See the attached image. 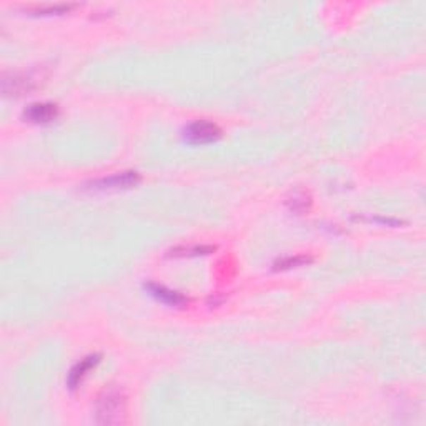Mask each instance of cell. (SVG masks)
Here are the masks:
<instances>
[{
    "mask_svg": "<svg viewBox=\"0 0 426 426\" xmlns=\"http://www.w3.org/2000/svg\"><path fill=\"white\" fill-rule=\"evenodd\" d=\"M95 418L99 425H122L127 418V395L122 388L108 387L95 401Z\"/></svg>",
    "mask_w": 426,
    "mask_h": 426,
    "instance_id": "6da1fadb",
    "label": "cell"
},
{
    "mask_svg": "<svg viewBox=\"0 0 426 426\" xmlns=\"http://www.w3.org/2000/svg\"><path fill=\"white\" fill-rule=\"evenodd\" d=\"M140 180H142V177H140L139 172L128 170V172L113 173V175L97 178V180H92L89 183H85L84 189L85 190H94V192L127 190V189H132V187L139 185Z\"/></svg>",
    "mask_w": 426,
    "mask_h": 426,
    "instance_id": "7a4b0ae2",
    "label": "cell"
},
{
    "mask_svg": "<svg viewBox=\"0 0 426 426\" xmlns=\"http://www.w3.org/2000/svg\"><path fill=\"white\" fill-rule=\"evenodd\" d=\"M222 137V128L208 120H196L183 130V140L190 145H207Z\"/></svg>",
    "mask_w": 426,
    "mask_h": 426,
    "instance_id": "3957f363",
    "label": "cell"
},
{
    "mask_svg": "<svg viewBox=\"0 0 426 426\" xmlns=\"http://www.w3.org/2000/svg\"><path fill=\"white\" fill-rule=\"evenodd\" d=\"M39 87V80L34 73L15 72L4 75L2 79V92L6 97H20V95L29 94Z\"/></svg>",
    "mask_w": 426,
    "mask_h": 426,
    "instance_id": "277c9868",
    "label": "cell"
},
{
    "mask_svg": "<svg viewBox=\"0 0 426 426\" xmlns=\"http://www.w3.org/2000/svg\"><path fill=\"white\" fill-rule=\"evenodd\" d=\"M145 290L149 292V295H152L155 300H158L160 303H165L168 306H175V308H182L189 303V299L185 295H182L180 292L170 290V288L158 285V283H145Z\"/></svg>",
    "mask_w": 426,
    "mask_h": 426,
    "instance_id": "5b68a950",
    "label": "cell"
},
{
    "mask_svg": "<svg viewBox=\"0 0 426 426\" xmlns=\"http://www.w3.org/2000/svg\"><path fill=\"white\" fill-rule=\"evenodd\" d=\"M58 117L57 104L37 102L24 110V118L30 123H50Z\"/></svg>",
    "mask_w": 426,
    "mask_h": 426,
    "instance_id": "8992f818",
    "label": "cell"
},
{
    "mask_svg": "<svg viewBox=\"0 0 426 426\" xmlns=\"http://www.w3.org/2000/svg\"><path fill=\"white\" fill-rule=\"evenodd\" d=\"M99 361H100V355H89V356H85L84 360H80L79 363H77L70 370V373H68L67 387L70 388V390L79 388L82 380L87 377V373H89L92 368H95V366L99 365Z\"/></svg>",
    "mask_w": 426,
    "mask_h": 426,
    "instance_id": "52a82bcc",
    "label": "cell"
},
{
    "mask_svg": "<svg viewBox=\"0 0 426 426\" xmlns=\"http://www.w3.org/2000/svg\"><path fill=\"white\" fill-rule=\"evenodd\" d=\"M217 250L213 245H189V246H175L168 251V256L173 258H185V256H200V255H210Z\"/></svg>",
    "mask_w": 426,
    "mask_h": 426,
    "instance_id": "ba28073f",
    "label": "cell"
},
{
    "mask_svg": "<svg viewBox=\"0 0 426 426\" xmlns=\"http://www.w3.org/2000/svg\"><path fill=\"white\" fill-rule=\"evenodd\" d=\"M287 205H288V208L292 210V212L301 215V213L308 212V210H310L311 196H310L308 192H305V190L293 192L290 199L287 200Z\"/></svg>",
    "mask_w": 426,
    "mask_h": 426,
    "instance_id": "9c48e42d",
    "label": "cell"
},
{
    "mask_svg": "<svg viewBox=\"0 0 426 426\" xmlns=\"http://www.w3.org/2000/svg\"><path fill=\"white\" fill-rule=\"evenodd\" d=\"M311 262H313V258H311V256H306V255L287 256V258H282V260H278V262H275L273 270H290V268L301 267V265H306Z\"/></svg>",
    "mask_w": 426,
    "mask_h": 426,
    "instance_id": "30bf717a",
    "label": "cell"
},
{
    "mask_svg": "<svg viewBox=\"0 0 426 426\" xmlns=\"http://www.w3.org/2000/svg\"><path fill=\"white\" fill-rule=\"evenodd\" d=\"M73 7H75L73 4H55V6L49 4V6L35 7L32 12H34L35 15H58V13H65Z\"/></svg>",
    "mask_w": 426,
    "mask_h": 426,
    "instance_id": "8fae6325",
    "label": "cell"
}]
</instances>
